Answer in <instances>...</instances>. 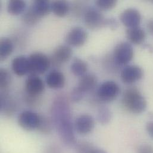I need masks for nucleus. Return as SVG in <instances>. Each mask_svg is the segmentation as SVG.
<instances>
[{
    "instance_id": "obj_1",
    "label": "nucleus",
    "mask_w": 153,
    "mask_h": 153,
    "mask_svg": "<svg viewBox=\"0 0 153 153\" xmlns=\"http://www.w3.org/2000/svg\"><path fill=\"white\" fill-rule=\"evenodd\" d=\"M51 114L53 122L62 141L68 146L75 144L74 126L72 122L70 105L64 95H58L54 100L52 105Z\"/></svg>"
},
{
    "instance_id": "obj_2",
    "label": "nucleus",
    "mask_w": 153,
    "mask_h": 153,
    "mask_svg": "<svg viewBox=\"0 0 153 153\" xmlns=\"http://www.w3.org/2000/svg\"><path fill=\"white\" fill-rule=\"evenodd\" d=\"M122 103L127 111L137 114L144 112L147 107L146 99L135 87L129 88L124 92Z\"/></svg>"
},
{
    "instance_id": "obj_3",
    "label": "nucleus",
    "mask_w": 153,
    "mask_h": 153,
    "mask_svg": "<svg viewBox=\"0 0 153 153\" xmlns=\"http://www.w3.org/2000/svg\"><path fill=\"white\" fill-rule=\"evenodd\" d=\"M120 92L119 85L112 80L102 83L97 91V98L102 102H110L115 100Z\"/></svg>"
},
{
    "instance_id": "obj_4",
    "label": "nucleus",
    "mask_w": 153,
    "mask_h": 153,
    "mask_svg": "<svg viewBox=\"0 0 153 153\" xmlns=\"http://www.w3.org/2000/svg\"><path fill=\"white\" fill-rule=\"evenodd\" d=\"M30 72L29 75H42L46 72L50 65V59L44 53L35 52L29 57Z\"/></svg>"
},
{
    "instance_id": "obj_5",
    "label": "nucleus",
    "mask_w": 153,
    "mask_h": 153,
    "mask_svg": "<svg viewBox=\"0 0 153 153\" xmlns=\"http://www.w3.org/2000/svg\"><path fill=\"white\" fill-rule=\"evenodd\" d=\"M134 51L129 42H122L116 45L113 51L114 63L117 66H125L133 59Z\"/></svg>"
},
{
    "instance_id": "obj_6",
    "label": "nucleus",
    "mask_w": 153,
    "mask_h": 153,
    "mask_svg": "<svg viewBox=\"0 0 153 153\" xmlns=\"http://www.w3.org/2000/svg\"><path fill=\"white\" fill-rule=\"evenodd\" d=\"M83 19L85 26L91 30L100 29L105 26L106 19L98 8L94 7L86 8Z\"/></svg>"
},
{
    "instance_id": "obj_7",
    "label": "nucleus",
    "mask_w": 153,
    "mask_h": 153,
    "mask_svg": "<svg viewBox=\"0 0 153 153\" xmlns=\"http://www.w3.org/2000/svg\"><path fill=\"white\" fill-rule=\"evenodd\" d=\"M39 122V114L29 110L22 111L17 117L19 125L26 131H32L37 129Z\"/></svg>"
},
{
    "instance_id": "obj_8",
    "label": "nucleus",
    "mask_w": 153,
    "mask_h": 153,
    "mask_svg": "<svg viewBox=\"0 0 153 153\" xmlns=\"http://www.w3.org/2000/svg\"><path fill=\"white\" fill-rule=\"evenodd\" d=\"M88 39L86 31L81 27H75L69 30L67 33L65 41L68 45L80 47L83 46Z\"/></svg>"
},
{
    "instance_id": "obj_9",
    "label": "nucleus",
    "mask_w": 153,
    "mask_h": 153,
    "mask_svg": "<svg viewBox=\"0 0 153 153\" xmlns=\"http://www.w3.org/2000/svg\"><path fill=\"white\" fill-rule=\"evenodd\" d=\"M73 54V51L70 46L61 45L57 47L51 55L50 62L56 66H60L70 60Z\"/></svg>"
},
{
    "instance_id": "obj_10",
    "label": "nucleus",
    "mask_w": 153,
    "mask_h": 153,
    "mask_svg": "<svg viewBox=\"0 0 153 153\" xmlns=\"http://www.w3.org/2000/svg\"><path fill=\"white\" fill-rule=\"evenodd\" d=\"M122 23L128 28L140 26L141 22V15L140 11L133 8L125 9L120 15Z\"/></svg>"
},
{
    "instance_id": "obj_11",
    "label": "nucleus",
    "mask_w": 153,
    "mask_h": 153,
    "mask_svg": "<svg viewBox=\"0 0 153 153\" xmlns=\"http://www.w3.org/2000/svg\"><path fill=\"white\" fill-rule=\"evenodd\" d=\"M26 94L33 96H41L45 89L43 80L36 75H29L25 85Z\"/></svg>"
},
{
    "instance_id": "obj_12",
    "label": "nucleus",
    "mask_w": 153,
    "mask_h": 153,
    "mask_svg": "<svg viewBox=\"0 0 153 153\" xmlns=\"http://www.w3.org/2000/svg\"><path fill=\"white\" fill-rule=\"evenodd\" d=\"M95 127V120L92 116L88 114H83L79 116L74 123V128L80 135H87L91 133Z\"/></svg>"
},
{
    "instance_id": "obj_13",
    "label": "nucleus",
    "mask_w": 153,
    "mask_h": 153,
    "mask_svg": "<svg viewBox=\"0 0 153 153\" xmlns=\"http://www.w3.org/2000/svg\"><path fill=\"white\" fill-rule=\"evenodd\" d=\"M144 75L143 69L139 66H127L121 72L120 77L125 84L131 85L139 81Z\"/></svg>"
},
{
    "instance_id": "obj_14",
    "label": "nucleus",
    "mask_w": 153,
    "mask_h": 153,
    "mask_svg": "<svg viewBox=\"0 0 153 153\" xmlns=\"http://www.w3.org/2000/svg\"><path fill=\"white\" fill-rule=\"evenodd\" d=\"M11 68L14 73L19 76L29 74L30 66L28 57L23 56L16 57L12 61Z\"/></svg>"
},
{
    "instance_id": "obj_15",
    "label": "nucleus",
    "mask_w": 153,
    "mask_h": 153,
    "mask_svg": "<svg viewBox=\"0 0 153 153\" xmlns=\"http://www.w3.org/2000/svg\"><path fill=\"white\" fill-rule=\"evenodd\" d=\"M1 111L6 116H11L16 112V104L7 91L1 93Z\"/></svg>"
},
{
    "instance_id": "obj_16",
    "label": "nucleus",
    "mask_w": 153,
    "mask_h": 153,
    "mask_svg": "<svg viewBox=\"0 0 153 153\" xmlns=\"http://www.w3.org/2000/svg\"><path fill=\"white\" fill-rule=\"evenodd\" d=\"M65 82L66 79L64 74L57 70L51 71L46 77L47 85L51 89L63 88L65 85Z\"/></svg>"
},
{
    "instance_id": "obj_17",
    "label": "nucleus",
    "mask_w": 153,
    "mask_h": 153,
    "mask_svg": "<svg viewBox=\"0 0 153 153\" xmlns=\"http://www.w3.org/2000/svg\"><path fill=\"white\" fill-rule=\"evenodd\" d=\"M98 79L93 74H86L80 77L77 87L85 94L93 91L97 85Z\"/></svg>"
},
{
    "instance_id": "obj_18",
    "label": "nucleus",
    "mask_w": 153,
    "mask_h": 153,
    "mask_svg": "<svg viewBox=\"0 0 153 153\" xmlns=\"http://www.w3.org/2000/svg\"><path fill=\"white\" fill-rule=\"evenodd\" d=\"M126 35L129 41L135 45L143 44L146 38L145 30L140 26L128 28L126 30Z\"/></svg>"
},
{
    "instance_id": "obj_19",
    "label": "nucleus",
    "mask_w": 153,
    "mask_h": 153,
    "mask_svg": "<svg viewBox=\"0 0 153 153\" xmlns=\"http://www.w3.org/2000/svg\"><path fill=\"white\" fill-rule=\"evenodd\" d=\"M31 7L41 19L48 15L51 11V2L47 0H36Z\"/></svg>"
},
{
    "instance_id": "obj_20",
    "label": "nucleus",
    "mask_w": 153,
    "mask_h": 153,
    "mask_svg": "<svg viewBox=\"0 0 153 153\" xmlns=\"http://www.w3.org/2000/svg\"><path fill=\"white\" fill-rule=\"evenodd\" d=\"M51 8L53 13L59 17L66 16L70 9L69 3L66 1L56 0L51 2Z\"/></svg>"
},
{
    "instance_id": "obj_21",
    "label": "nucleus",
    "mask_w": 153,
    "mask_h": 153,
    "mask_svg": "<svg viewBox=\"0 0 153 153\" xmlns=\"http://www.w3.org/2000/svg\"><path fill=\"white\" fill-rule=\"evenodd\" d=\"M13 51V44L8 38L3 37L0 39V60L3 62L9 57Z\"/></svg>"
},
{
    "instance_id": "obj_22",
    "label": "nucleus",
    "mask_w": 153,
    "mask_h": 153,
    "mask_svg": "<svg viewBox=\"0 0 153 153\" xmlns=\"http://www.w3.org/2000/svg\"><path fill=\"white\" fill-rule=\"evenodd\" d=\"M71 69L75 76L80 77L86 74L88 65L83 60L79 58H75L71 64Z\"/></svg>"
},
{
    "instance_id": "obj_23",
    "label": "nucleus",
    "mask_w": 153,
    "mask_h": 153,
    "mask_svg": "<svg viewBox=\"0 0 153 153\" xmlns=\"http://www.w3.org/2000/svg\"><path fill=\"white\" fill-rule=\"evenodd\" d=\"M26 2L22 0H10L7 4V11L13 16H18L23 13L26 8Z\"/></svg>"
},
{
    "instance_id": "obj_24",
    "label": "nucleus",
    "mask_w": 153,
    "mask_h": 153,
    "mask_svg": "<svg viewBox=\"0 0 153 153\" xmlns=\"http://www.w3.org/2000/svg\"><path fill=\"white\" fill-rule=\"evenodd\" d=\"M53 120L45 115L39 114V122L37 130L43 134H49L53 130Z\"/></svg>"
},
{
    "instance_id": "obj_25",
    "label": "nucleus",
    "mask_w": 153,
    "mask_h": 153,
    "mask_svg": "<svg viewBox=\"0 0 153 153\" xmlns=\"http://www.w3.org/2000/svg\"><path fill=\"white\" fill-rule=\"evenodd\" d=\"M41 19V18L36 13L31 6L25 11L22 16L23 22L29 26H33L37 24Z\"/></svg>"
},
{
    "instance_id": "obj_26",
    "label": "nucleus",
    "mask_w": 153,
    "mask_h": 153,
    "mask_svg": "<svg viewBox=\"0 0 153 153\" xmlns=\"http://www.w3.org/2000/svg\"><path fill=\"white\" fill-rule=\"evenodd\" d=\"M112 114L110 110L107 107H101L97 112L98 121L102 125H106L111 120Z\"/></svg>"
},
{
    "instance_id": "obj_27",
    "label": "nucleus",
    "mask_w": 153,
    "mask_h": 153,
    "mask_svg": "<svg viewBox=\"0 0 153 153\" xmlns=\"http://www.w3.org/2000/svg\"><path fill=\"white\" fill-rule=\"evenodd\" d=\"M11 82V77L9 72L5 69H0V88L1 91H7Z\"/></svg>"
},
{
    "instance_id": "obj_28",
    "label": "nucleus",
    "mask_w": 153,
    "mask_h": 153,
    "mask_svg": "<svg viewBox=\"0 0 153 153\" xmlns=\"http://www.w3.org/2000/svg\"><path fill=\"white\" fill-rule=\"evenodd\" d=\"M97 8L101 10H110L114 8L116 4L117 1L115 0H98L95 2Z\"/></svg>"
},
{
    "instance_id": "obj_29",
    "label": "nucleus",
    "mask_w": 153,
    "mask_h": 153,
    "mask_svg": "<svg viewBox=\"0 0 153 153\" xmlns=\"http://www.w3.org/2000/svg\"><path fill=\"white\" fill-rule=\"evenodd\" d=\"M42 101L41 96H33L26 94L25 101L30 107H37L40 105Z\"/></svg>"
},
{
    "instance_id": "obj_30",
    "label": "nucleus",
    "mask_w": 153,
    "mask_h": 153,
    "mask_svg": "<svg viewBox=\"0 0 153 153\" xmlns=\"http://www.w3.org/2000/svg\"><path fill=\"white\" fill-rule=\"evenodd\" d=\"M85 94L77 86L74 88L71 94V100L74 102H78L80 101L84 97Z\"/></svg>"
},
{
    "instance_id": "obj_31",
    "label": "nucleus",
    "mask_w": 153,
    "mask_h": 153,
    "mask_svg": "<svg viewBox=\"0 0 153 153\" xmlns=\"http://www.w3.org/2000/svg\"><path fill=\"white\" fill-rule=\"evenodd\" d=\"M94 146L88 142L83 141L76 144L77 153H88Z\"/></svg>"
},
{
    "instance_id": "obj_32",
    "label": "nucleus",
    "mask_w": 153,
    "mask_h": 153,
    "mask_svg": "<svg viewBox=\"0 0 153 153\" xmlns=\"http://www.w3.org/2000/svg\"><path fill=\"white\" fill-rule=\"evenodd\" d=\"M119 26V23L114 18L106 19L105 27H108L112 30H116Z\"/></svg>"
},
{
    "instance_id": "obj_33",
    "label": "nucleus",
    "mask_w": 153,
    "mask_h": 153,
    "mask_svg": "<svg viewBox=\"0 0 153 153\" xmlns=\"http://www.w3.org/2000/svg\"><path fill=\"white\" fill-rule=\"evenodd\" d=\"M137 153H153V146L150 144H143L138 148Z\"/></svg>"
},
{
    "instance_id": "obj_34",
    "label": "nucleus",
    "mask_w": 153,
    "mask_h": 153,
    "mask_svg": "<svg viewBox=\"0 0 153 153\" xmlns=\"http://www.w3.org/2000/svg\"><path fill=\"white\" fill-rule=\"evenodd\" d=\"M146 131L149 136L153 139V121L149 122L146 125Z\"/></svg>"
},
{
    "instance_id": "obj_35",
    "label": "nucleus",
    "mask_w": 153,
    "mask_h": 153,
    "mask_svg": "<svg viewBox=\"0 0 153 153\" xmlns=\"http://www.w3.org/2000/svg\"><path fill=\"white\" fill-rule=\"evenodd\" d=\"M45 153H61V152L59 148L53 146L48 148Z\"/></svg>"
},
{
    "instance_id": "obj_36",
    "label": "nucleus",
    "mask_w": 153,
    "mask_h": 153,
    "mask_svg": "<svg viewBox=\"0 0 153 153\" xmlns=\"http://www.w3.org/2000/svg\"><path fill=\"white\" fill-rule=\"evenodd\" d=\"M88 153H107V152L101 149L97 148L95 146H94Z\"/></svg>"
},
{
    "instance_id": "obj_37",
    "label": "nucleus",
    "mask_w": 153,
    "mask_h": 153,
    "mask_svg": "<svg viewBox=\"0 0 153 153\" xmlns=\"http://www.w3.org/2000/svg\"><path fill=\"white\" fill-rule=\"evenodd\" d=\"M147 29L149 32L153 35V19L150 20L147 23Z\"/></svg>"
}]
</instances>
